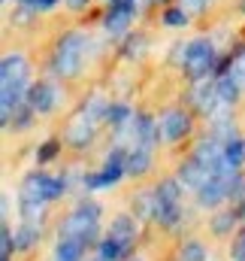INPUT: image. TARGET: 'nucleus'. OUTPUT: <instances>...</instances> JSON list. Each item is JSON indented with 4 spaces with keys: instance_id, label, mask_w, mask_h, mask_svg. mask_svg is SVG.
Masks as SVG:
<instances>
[{
    "instance_id": "obj_1",
    "label": "nucleus",
    "mask_w": 245,
    "mask_h": 261,
    "mask_svg": "<svg viewBox=\"0 0 245 261\" xmlns=\"http://www.w3.org/2000/svg\"><path fill=\"white\" fill-rule=\"evenodd\" d=\"M85 49H88L85 34H79V31L64 34L61 40H58L55 58H52V70H55V76H61V79L76 76V73L82 70V64H85Z\"/></svg>"
},
{
    "instance_id": "obj_2",
    "label": "nucleus",
    "mask_w": 245,
    "mask_h": 261,
    "mask_svg": "<svg viewBox=\"0 0 245 261\" xmlns=\"http://www.w3.org/2000/svg\"><path fill=\"white\" fill-rule=\"evenodd\" d=\"M179 200H182V182L179 179H164L155 189V219L164 228H176L179 225V216H182Z\"/></svg>"
},
{
    "instance_id": "obj_3",
    "label": "nucleus",
    "mask_w": 245,
    "mask_h": 261,
    "mask_svg": "<svg viewBox=\"0 0 245 261\" xmlns=\"http://www.w3.org/2000/svg\"><path fill=\"white\" fill-rule=\"evenodd\" d=\"M179 61H182L188 79H203L215 67V49H212L209 40H191L188 46H182V58Z\"/></svg>"
},
{
    "instance_id": "obj_4",
    "label": "nucleus",
    "mask_w": 245,
    "mask_h": 261,
    "mask_svg": "<svg viewBox=\"0 0 245 261\" xmlns=\"http://www.w3.org/2000/svg\"><path fill=\"white\" fill-rule=\"evenodd\" d=\"M67 182L64 179H55V176H46V173H34L24 179L21 186V200H37V203H49L55 197L64 195Z\"/></svg>"
},
{
    "instance_id": "obj_5",
    "label": "nucleus",
    "mask_w": 245,
    "mask_h": 261,
    "mask_svg": "<svg viewBox=\"0 0 245 261\" xmlns=\"http://www.w3.org/2000/svg\"><path fill=\"white\" fill-rule=\"evenodd\" d=\"M97 234H100L97 219L88 216V213H82L79 206L61 222V237H76V240H82L85 246H94V243H97Z\"/></svg>"
},
{
    "instance_id": "obj_6",
    "label": "nucleus",
    "mask_w": 245,
    "mask_h": 261,
    "mask_svg": "<svg viewBox=\"0 0 245 261\" xmlns=\"http://www.w3.org/2000/svg\"><path fill=\"white\" fill-rule=\"evenodd\" d=\"M124 173H127V152L124 149H112L109 158H106V164H103V170L85 176V186L88 189H109V186H115L121 179Z\"/></svg>"
},
{
    "instance_id": "obj_7",
    "label": "nucleus",
    "mask_w": 245,
    "mask_h": 261,
    "mask_svg": "<svg viewBox=\"0 0 245 261\" xmlns=\"http://www.w3.org/2000/svg\"><path fill=\"white\" fill-rule=\"evenodd\" d=\"M130 18H133V0H112L109 9H106L103 28H106L112 37H124L127 28H130Z\"/></svg>"
},
{
    "instance_id": "obj_8",
    "label": "nucleus",
    "mask_w": 245,
    "mask_h": 261,
    "mask_svg": "<svg viewBox=\"0 0 245 261\" xmlns=\"http://www.w3.org/2000/svg\"><path fill=\"white\" fill-rule=\"evenodd\" d=\"M61 100V91L55 82H34L27 88V103L34 107V113H52Z\"/></svg>"
},
{
    "instance_id": "obj_9",
    "label": "nucleus",
    "mask_w": 245,
    "mask_h": 261,
    "mask_svg": "<svg viewBox=\"0 0 245 261\" xmlns=\"http://www.w3.org/2000/svg\"><path fill=\"white\" fill-rule=\"evenodd\" d=\"M158 128H161V140L176 143V140H182L185 134L191 130V116L182 113V110H167V113L161 116Z\"/></svg>"
},
{
    "instance_id": "obj_10",
    "label": "nucleus",
    "mask_w": 245,
    "mask_h": 261,
    "mask_svg": "<svg viewBox=\"0 0 245 261\" xmlns=\"http://www.w3.org/2000/svg\"><path fill=\"white\" fill-rule=\"evenodd\" d=\"M191 103L197 107V113L212 116V113L218 110L215 103H224V100H221V94H218V85H215V82H200V79H197V85H194V91H191Z\"/></svg>"
},
{
    "instance_id": "obj_11",
    "label": "nucleus",
    "mask_w": 245,
    "mask_h": 261,
    "mask_svg": "<svg viewBox=\"0 0 245 261\" xmlns=\"http://www.w3.org/2000/svg\"><path fill=\"white\" fill-rule=\"evenodd\" d=\"M94 119H88L85 113H79L73 122H70V128L64 130V143H70V146H76V149H85L91 140H94Z\"/></svg>"
},
{
    "instance_id": "obj_12",
    "label": "nucleus",
    "mask_w": 245,
    "mask_h": 261,
    "mask_svg": "<svg viewBox=\"0 0 245 261\" xmlns=\"http://www.w3.org/2000/svg\"><path fill=\"white\" fill-rule=\"evenodd\" d=\"M197 200H200V206H218L221 200H227V179L221 173H212L197 189Z\"/></svg>"
},
{
    "instance_id": "obj_13",
    "label": "nucleus",
    "mask_w": 245,
    "mask_h": 261,
    "mask_svg": "<svg viewBox=\"0 0 245 261\" xmlns=\"http://www.w3.org/2000/svg\"><path fill=\"white\" fill-rule=\"evenodd\" d=\"M130 125H133V140H136V146H155V143L161 140L158 122H155L151 116H145V113H136V116L130 119Z\"/></svg>"
},
{
    "instance_id": "obj_14",
    "label": "nucleus",
    "mask_w": 245,
    "mask_h": 261,
    "mask_svg": "<svg viewBox=\"0 0 245 261\" xmlns=\"http://www.w3.org/2000/svg\"><path fill=\"white\" fill-rule=\"evenodd\" d=\"M209 176H212V170H209L206 164H200L194 155H191L182 167H179V182H182V186H188V189H200Z\"/></svg>"
},
{
    "instance_id": "obj_15",
    "label": "nucleus",
    "mask_w": 245,
    "mask_h": 261,
    "mask_svg": "<svg viewBox=\"0 0 245 261\" xmlns=\"http://www.w3.org/2000/svg\"><path fill=\"white\" fill-rule=\"evenodd\" d=\"M0 76H3V82H18V79H27V61H24V55L9 52V55L3 58V64H0Z\"/></svg>"
},
{
    "instance_id": "obj_16",
    "label": "nucleus",
    "mask_w": 245,
    "mask_h": 261,
    "mask_svg": "<svg viewBox=\"0 0 245 261\" xmlns=\"http://www.w3.org/2000/svg\"><path fill=\"white\" fill-rule=\"evenodd\" d=\"M136 219L133 216H127V213H121V216H115L112 219V225H109V234L115 237V240H121L124 246H130L133 240H136Z\"/></svg>"
},
{
    "instance_id": "obj_17",
    "label": "nucleus",
    "mask_w": 245,
    "mask_h": 261,
    "mask_svg": "<svg viewBox=\"0 0 245 261\" xmlns=\"http://www.w3.org/2000/svg\"><path fill=\"white\" fill-rule=\"evenodd\" d=\"M215 85H218V94H221V100H224V103H236V100H239V94H242V82H239L230 70H224V73L215 79Z\"/></svg>"
},
{
    "instance_id": "obj_18",
    "label": "nucleus",
    "mask_w": 245,
    "mask_h": 261,
    "mask_svg": "<svg viewBox=\"0 0 245 261\" xmlns=\"http://www.w3.org/2000/svg\"><path fill=\"white\" fill-rule=\"evenodd\" d=\"M148 167H151V146H136L127 152V173L142 176L148 173Z\"/></svg>"
},
{
    "instance_id": "obj_19",
    "label": "nucleus",
    "mask_w": 245,
    "mask_h": 261,
    "mask_svg": "<svg viewBox=\"0 0 245 261\" xmlns=\"http://www.w3.org/2000/svg\"><path fill=\"white\" fill-rule=\"evenodd\" d=\"M85 249H88V246H85L82 240H76V237H61L58 246H55V258L58 261H82Z\"/></svg>"
},
{
    "instance_id": "obj_20",
    "label": "nucleus",
    "mask_w": 245,
    "mask_h": 261,
    "mask_svg": "<svg viewBox=\"0 0 245 261\" xmlns=\"http://www.w3.org/2000/svg\"><path fill=\"white\" fill-rule=\"evenodd\" d=\"M37 237H40V225H34V222H24L21 228H15V234H12V240H15V252L30 249V246L37 243Z\"/></svg>"
},
{
    "instance_id": "obj_21",
    "label": "nucleus",
    "mask_w": 245,
    "mask_h": 261,
    "mask_svg": "<svg viewBox=\"0 0 245 261\" xmlns=\"http://www.w3.org/2000/svg\"><path fill=\"white\" fill-rule=\"evenodd\" d=\"M97 252H100V258H106V261H118V258H124V252H130V246H124L121 240H115L109 234L106 240L97 243Z\"/></svg>"
},
{
    "instance_id": "obj_22",
    "label": "nucleus",
    "mask_w": 245,
    "mask_h": 261,
    "mask_svg": "<svg viewBox=\"0 0 245 261\" xmlns=\"http://www.w3.org/2000/svg\"><path fill=\"white\" fill-rule=\"evenodd\" d=\"M224 161H227L230 167H242V161H245V140L230 137V140L224 143Z\"/></svg>"
},
{
    "instance_id": "obj_23",
    "label": "nucleus",
    "mask_w": 245,
    "mask_h": 261,
    "mask_svg": "<svg viewBox=\"0 0 245 261\" xmlns=\"http://www.w3.org/2000/svg\"><path fill=\"white\" fill-rule=\"evenodd\" d=\"M176 261H206V246L200 240H188L179 249V258Z\"/></svg>"
},
{
    "instance_id": "obj_24",
    "label": "nucleus",
    "mask_w": 245,
    "mask_h": 261,
    "mask_svg": "<svg viewBox=\"0 0 245 261\" xmlns=\"http://www.w3.org/2000/svg\"><path fill=\"white\" fill-rule=\"evenodd\" d=\"M236 219H239V213H218L215 219H212V231L215 234H230L233 231V225H236Z\"/></svg>"
},
{
    "instance_id": "obj_25",
    "label": "nucleus",
    "mask_w": 245,
    "mask_h": 261,
    "mask_svg": "<svg viewBox=\"0 0 245 261\" xmlns=\"http://www.w3.org/2000/svg\"><path fill=\"white\" fill-rule=\"evenodd\" d=\"M133 203H136V216L139 219H155V192H142Z\"/></svg>"
},
{
    "instance_id": "obj_26",
    "label": "nucleus",
    "mask_w": 245,
    "mask_h": 261,
    "mask_svg": "<svg viewBox=\"0 0 245 261\" xmlns=\"http://www.w3.org/2000/svg\"><path fill=\"white\" fill-rule=\"evenodd\" d=\"M130 119H133L130 107H124V103H109V110H106V122H112V125L121 128L124 122H130Z\"/></svg>"
},
{
    "instance_id": "obj_27",
    "label": "nucleus",
    "mask_w": 245,
    "mask_h": 261,
    "mask_svg": "<svg viewBox=\"0 0 245 261\" xmlns=\"http://www.w3.org/2000/svg\"><path fill=\"white\" fill-rule=\"evenodd\" d=\"M164 24H167V28H185V24H188V9H185V6L167 9V12H164Z\"/></svg>"
},
{
    "instance_id": "obj_28",
    "label": "nucleus",
    "mask_w": 245,
    "mask_h": 261,
    "mask_svg": "<svg viewBox=\"0 0 245 261\" xmlns=\"http://www.w3.org/2000/svg\"><path fill=\"white\" fill-rule=\"evenodd\" d=\"M227 70H230V73L242 82V88H245V49L236 55V58H233V61H230V67H227Z\"/></svg>"
},
{
    "instance_id": "obj_29",
    "label": "nucleus",
    "mask_w": 245,
    "mask_h": 261,
    "mask_svg": "<svg viewBox=\"0 0 245 261\" xmlns=\"http://www.w3.org/2000/svg\"><path fill=\"white\" fill-rule=\"evenodd\" d=\"M24 9H30V12H43V9H52L58 0H18Z\"/></svg>"
},
{
    "instance_id": "obj_30",
    "label": "nucleus",
    "mask_w": 245,
    "mask_h": 261,
    "mask_svg": "<svg viewBox=\"0 0 245 261\" xmlns=\"http://www.w3.org/2000/svg\"><path fill=\"white\" fill-rule=\"evenodd\" d=\"M230 255H233V261H245V231L233 240V249H230Z\"/></svg>"
},
{
    "instance_id": "obj_31",
    "label": "nucleus",
    "mask_w": 245,
    "mask_h": 261,
    "mask_svg": "<svg viewBox=\"0 0 245 261\" xmlns=\"http://www.w3.org/2000/svg\"><path fill=\"white\" fill-rule=\"evenodd\" d=\"M55 152H58V143H55V140H49V143L40 149V155H37V158H40V161H52V158H55Z\"/></svg>"
},
{
    "instance_id": "obj_32",
    "label": "nucleus",
    "mask_w": 245,
    "mask_h": 261,
    "mask_svg": "<svg viewBox=\"0 0 245 261\" xmlns=\"http://www.w3.org/2000/svg\"><path fill=\"white\" fill-rule=\"evenodd\" d=\"M206 3H209V0H182V6L188 9V12H203Z\"/></svg>"
},
{
    "instance_id": "obj_33",
    "label": "nucleus",
    "mask_w": 245,
    "mask_h": 261,
    "mask_svg": "<svg viewBox=\"0 0 245 261\" xmlns=\"http://www.w3.org/2000/svg\"><path fill=\"white\" fill-rule=\"evenodd\" d=\"M64 3H67V6H70V9H82V6H85V3H88V0H64Z\"/></svg>"
},
{
    "instance_id": "obj_34",
    "label": "nucleus",
    "mask_w": 245,
    "mask_h": 261,
    "mask_svg": "<svg viewBox=\"0 0 245 261\" xmlns=\"http://www.w3.org/2000/svg\"><path fill=\"white\" fill-rule=\"evenodd\" d=\"M236 213H239V219H242V222H245V197H242V200H239V206H236Z\"/></svg>"
},
{
    "instance_id": "obj_35",
    "label": "nucleus",
    "mask_w": 245,
    "mask_h": 261,
    "mask_svg": "<svg viewBox=\"0 0 245 261\" xmlns=\"http://www.w3.org/2000/svg\"><path fill=\"white\" fill-rule=\"evenodd\" d=\"M91 261H106V258H100V255H97V258H91Z\"/></svg>"
},
{
    "instance_id": "obj_36",
    "label": "nucleus",
    "mask_w": 245,
    "mask_h": 261,
    "mask_svg": "<svg viewBox=\"0 0 245 261\" xmlns=\"http://www.w3.org/2000/svg\"><path fill=\"white\" fill-rule=\"evenodd\" d=\"M130 261H142V258H130Z\"/></svg>"
},
{
    "instance_id": "obj_37",
    "label": "nucleus",
    "mask_w": 245,
    "mask_h": 261,
    "mask_svg": "<svg viewBox=\"0 0 245 261\" xmlns=\"http://www.w3.org/2000/svg\"><path fill=\"white\" fill-rule=\"evenodd\" d=\"M109 3H112V0H109Z\"/></svg>"
},
{
    "instance_id": "obj_38",
    "label": "nucleus",
    "mask_w": 245,
    "mask_h": 261,
    "mask_svg": "<svg viewBox=\"0 0 245 261\" xmlns=\"http://www.w3.org/2000/svg\"><path fill=\"white\" fill-rule=\"evenodd\" d=\"M55 261H58V258H55Z\"/></svg>"
}]
</instances>
